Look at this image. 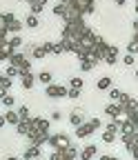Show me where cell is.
I'll return each mask as SVG.
<instances>
[{"label":"cell","instance_id":"cb8c5ba5","mask_svg":"<svg viewBox=\"0 0 138 160\" xmlns=\"http://www.w3.org/2000/svg\"><path fill=\"white\" fill-rule=\"evenodd\" d=\"M25 25H27L29 29H36L38 25H40V22H38V16H31V13H29V16L25 18Z\"/></svg>","mask_w":138,"mask_h":160},{"label":"cell","instance_id":"44dd1931","mask_svg":"<svg viewBox=\"0 0 138 160\" xmlns=\"http://www.w3.org/2000/svg\"><path fill=\"white\" fill-rule=\"evenodd\" d=\"M16 131L20 133V136H27V133H29V118H27V120H20V122L16 125Z\"/></svg>","mask_w":138,"mask_h":160},{"label":"cell","instance_id":"30bf717a","mask_svg":"<svg viewBox=\"0 0 138 160\" xmlns=\"http://www.w3.org/2000/svg\"><path fill=\"white\" fill-rule=\"evenodd\" d=\"M47 136H49V133H45V131H38L36 136H31V138H29V142H31V145H36V147H43V145L47 142Z\"/></svg>","mask_w":138,"mask_h":160},{"label":"cell","instance_id":"8992f818","mask_svg":"<svg viewBox=\"0 0 138 160\" xmlns=\"http://www.w3.org/2000/svg\"><path fill=\"white\" fill-rule=\"evenodd\" d=\"M103 62L109 65V67L118 62V47H116V45H107V53H105V58H103Z\"/></svg>","mask_w":138,"mask_h":160},{"label":"cell","instance_id":"f6af8a7d","mask_svg":"<svg viewBox=\"0 0 138 160\" xmlns=\"http://www.w3.org/2000/svg\"><path fill=\"white\" fill-rule=\"evenodd\" d=\"M0 127H5V116H0Z\"/></svg>","mask_w":138,"mask_h":160},{"label":"cell","instance_id":"5b68a950","mask_svg":"<svg viewBox=\"0 0 138 160\" xmlns=\"http://www.w3.org/2000/svg\"><path fill=\"white\" fill-rule=\"evenodd\" d=\"M67 89L69 87H65V85H47V89H45V93H47V98H67Z\"/></svg>","mask_w":138,"mask_h":160},{"label":"cell","instance_id":"ab89813d","mask_svg":"<svg viewBox=\"0 0 138 160\" xmlns=\"http://www.w3.org/2000/svg\"><path fill=\"white\" fill-rule=\"evenodd\" d=\"M60 118H63L60 111H54V113H51V120H54V122H60Z\"/></svg>","mask_w":138,"mask_h":160},{"label":"cell","instance_id":"4dcf8cb0","mask_svg":"<svg viewBox=\"0 0 138 160\" xmlns=\"http://www.w3.org/2000/svg\"><path fill=\"white\" fill-rule=\"evenodd\" d=\"M127 53H138V42H136V40H129V45H127Z\"/></svg>","mask_w":138,"mask_h":160},{"label":"cell","instance_id":"7dc6e473","mask_svg":"<svg viewBox=\"0 0 138 160\" xmlns=\"http://www.w3.org/2000/svg\"><path fill=\"white\" fill-rule=\"evenodd\" d=\"M71 2V0H60V5H69Z\"/></svg>","mask_w":138,"mask_h":160},{"label":"cell","instance_id":"7c38bea8","mask_svg":"<svg viewBox=\"0 0 138 160\" xmlns=\"http://www.w3.org/2000/svg\"><path fill=\"white\" fill-rule=\"evenodd\" d=\"M96 151H98V149H96V145H87V147H85L80 153H78V156H80V160H91V158L96 156Z\"/></svg>","mask_w":138,"mask_h":160},{"label":"cell","instance_id":"1f68e13d","mask_svg":"<svg viewBox=\"0 0 138 160\" xmlns=\"http://www.w3.org/2000/svg\"><path fill=\"white\" fill-rule=\"evenodd\" d=\"M5 76H7V78H16V76H20V73H18V69H16V67H11V65H9V67L5 69Z\"/></svg>","mask_w":138,"mask_h":160},{"label":"cell","instance_id":"8d00e7d4","mask_svg":"<svg viewBox=\"0 0 138 160\" xmlns=\"http://www.w3.org/2000/svg\"><path fill=\"white\" fill-rule=\"evenodd\" d=\"M67 98H80V89H67Z\"/></svg>","mask_w":138,"mask_h":160},{"label":"cell","instance_id":"9c48e42d","mask_svg":"<svg viewBox=\"0 0 138 160\" xmlns=\"http://www.w3.org/2000/svg\"><path fill=\"white\" fill-rule=\"evenodd\" d=\"M40 153H43V151H40V147L31 145V147L23 153V158H25V160H40Z\"/></svg>","mask_w":138,"mask_h":160},{"label":"cell","instance_id":"d6a6232c","mask_svg":"<svg viewBox=\"0 0 138 160\" xmlns=\"http://www.w3.org/2000/svg\"><path fill=\"white\" fill-rule=\"evenodd\" d=\"M51 11H54V16H58V18H60V16H63V11H65V5H60V2H56Z\"/></svg>","mask_w":138,"mask_h":160},{"label":"cell","instance_id":"3957f363","mask_svg":"<svg viewBox=\"0 0 138 160\" xmlns=\"http://www.w3.org/2000/svg\"><path fill=\"white\" fill-rule=\"evenodd\" d=\"M47 145L54 149H67L71 145V138L67 133H49L47 136Z\"/></svg>","mask_w":138,"mask_h":160},{"label":"cell","instance_id":"db71d44e","mask_svg":"<svg viewBox=\"0 0 138 160\" xmlns=\"http://www.w3.org/2000/svg\"><path fill=\"white\" fill-rule=\"evenodd\" d=\"M40 160H43V158H40Z\"/></svg>","mask_w":138,"mask_h":160},{"label":"cell","instance_id":"484cf974","mask_svg":"<svg viewBox=\"0 0 138 160\" xmlns=\"http://www.w3.org/2000/svg\"><path fill=\"white\" fill-rule=\"evenodd\" d=\"M49 127H51V122L47 118H40V122H38V131H45V133H49Z\"/></svg>","mask_w":138,"mask_h":160},{"label":"cell","instance_id":"d6986e66","mask_svg":"<svg viewBox=\"0 0 138 160\" xmlns=\"http://www.w3.org/2000/svg\"><path fill=\"white\" fill-rule=\"evenodd\" d=\"M7 47H11L13 51H18V49H20V47H23V38H20V36H18V33H16V36H13L11 40H7Z\"/></svg>","mask_w":138,"mask_h":160},{"label":"cell","instance_id":"11a10c76","mask_svg":"<svg viewBox=\"0 0 138 160\" xmlns=\"http://www.w3.org/2000/svg\"><path fill=\"white\" fill-rule=\"evenodd\" d=\"M136 109H138V107H136Z\"/></svg>","mask_w":138,"mask_h":160},{"label":"cell","instance_id":"2e32d148","mask_svg":"<svg viewBox=\"0 0 138 160\" xmlns=\"http://www.w3.org/2000/svg\"><path fill=\"white\" fill-rule=\"evenodd\" d=\"M120 138H123V142H125V147H127V149H129L131 145H136V142H138V136H136L134 131H131V133H120Z\"/></svg>","mask_w":138,"mask_h":160},{"label":"cell","instance_id":"60d3db41","mask_svg":"<svg viewBox=\"0 0 138 160\" xmlns=\"http://www.w3.org/2000/svg\"><path fill=\"white\" fill-rule=\"evenodd\" d=\"M43 47H45V49H47V53H51V51H54V42H45V45H43Z\"/></svg>","mask_w":138,"mask_h":160},{"label":"cell","instance_id":"681fc988","mask_svg":"<svg viewBox=\"0 0 138 160\" xmlns=\"http://www.w3.org/2000/svg\"><path fill=\"white\" fill-rule=\"evenodd\" d=\"M7 160H18V158H16V156H9V158H7Z\"/></svg>","mask_w":138,"mask_h":160},{"label":"cell","instance_id":"f1b7e54d","mask_svg":"<svg viewBox=\"0 0 138 160\" xmlns=\"http://www.w3.org/2000/svg\"><path fill=\"white\" fill-rule=\"evenodd\" d=\"M0 87L9 91V87H11V78H7L5 73H0Z\"/></svg>","mask_w":138,"mask_h":160},{"label":"cell","instance_id":"7402d4cb","mask_svg":"<svg viewBox=\"0 0 138 160\" xmlns=\"http://www.w3.org/2000/svg\"><path fill=\"white\" fill-rule=\"evenodd\" d=\"M83 82H85V80H83L80 76H74V78L69 80V89H83Z\"/></svg>","mask_w":138,"mask_h":160},{"label":"cell","instance_id":"816d5d0a","mask_svg":"<svg viewBox=\"0 0 138 160\" xmlns=\"http://www.w3.org/2000/svg\"><path fill=\"white\" fill-rule=\"evenodd\" d=\"M111 160H118V158H116V156H111Z\"/></svg>","mask_w":138,"mask_h":160},{"label":"cell","instance_id":"277c9868","mask_svg":"<svg viewBox=\"0 0 138 160\" xmlns=\"http://www.w3.org/2000/svg\"><path fill=\"white\" fill-rule=\"evenodd\" d=\"M65 22H74V20H80L83 18V13L78 11V7L74 5V2H69V5H65V11H63V16H60Z\"/></svg>","mask_w":138,"mask_h":160},{"label":"cell","instance_id":"6da1fadb","mask_svg":"<svg viewBox=\"0 0 138 160\" xmlns=\"http://www.w3.org/2000/svg\"><path fill=\"white\" fill-rule=\"evenodd\" d=\"M89 31V27L80 20H74V22H65V29H63V40H67V42H71L74 47H78V42L83 40V36Z\"/></svg>","mask_w":138,"mask_h":160},{"label":"cell","instance_id":"c3c4849f","mask_svg":"<svg viewBox=\"0 0 138 160\" xmlns=\"http://www.w3.org/2000/svg\"><path fill=\"white\" fill-rule=\"evenodd\" d=\"M134 31H138V20H136V22H134Z\"/></svg>","mask_w":138,"mask_h":160},{"label":"cell","instance_id":"b9f144b4","mask_svg":"<svg viewBox=\"0 0 138 160\" xmlns=\"http://www.w3.org/2000/svg\"><path fill=\"white\" fill-rule=\"evenodd\" d=\"M60 160H76V158H74V156H69V153H67V151H65V153H63V158H60Z\"/></svg>","mask_w":138,"mask_h":160},{"label":"cell","instance_id":"5bb4252c","mask_svg":"<svg viewBox=\"0 0 138 160\" xmlns=\"http://www.w3.org/2000/svg\"><path fill=\"white\" fill-rule=\"evenodd\" d=\"M96 65H98V62H96V60H94L91 56H87V58H80V69H83V71H91Z\"/></svg>","mask_w":138,"mask_h":160},{"label":"cell","instance_id":"8fae6325","mask_svg":"<svg viewBox=\"0 0 138 160\" xmlns=\"http://www.w3.org/2000/svg\"><path fill=\"white\" fill-rule=\"evenodd\" d=\"M18 78H20V82H23V87L25 89H31L33 85H36V76L29 71V73H23V76H18Z\"/></svg>","mask_w":138,"mask_h":160},{"label":"cell","instance_id":"74e56055","mask_svg":"<svg viewBox=\"0 0 138 160\" xmlns=\"http://www.w3.org/2000/svg\"><path fill=\"white\" fill-rule=\"evenodd\" d=\"M123 62H125V65H127V67H131V65H134V62H136V60H134V56H131V53H127V56H125V58H123Z\"/></svg>","mask_w":138,"mask_h":160},{"label":"cell","instance_id":"7a4b0ae2","mask_svg":"<svg viewBox=\"0 0 138 160\" xmlns=\"http://www.w3.org/2000/svg\"><path fill=\"white\" fill-rule=\"evenodd\" d=\"M7 62L11 65V67H16L18 69V73H29L31 71V62H29V60L25 58V53H20V51H16L13 56H9V60H7Z\"/></svg>","mask_w":138,"mask_h":160},{"label":"cell","instance_id":"ee69618b","mask_svg":"<svg viewBox=\"0 0 138 160\" xmlns=\"http://www.w3.org/2000/svg\"><path fill=\"white\" fill-rule=\"evenodd\" d=\"M5 93H9V91H7V89H3V87H0V98H3Z\"/></svg>","mask_w":138,"mask_h":160},{"label":"cell","instance_id":"83f0119b","mask_svg":"<svg viewBox=\"0 0 138 160\" xmlns=\"http://www.w3.org/2000/svg\"><path fill=\"white\" fill-rule=\"evenodd\" d=\"M31 53H33V58H45V56H47V49L40 45V47H33V51H31Z\"/></svg>","mask_w":138,"mask_h":160},{"label":"cell","instance_id":"f907efd6","mask_svg":"<svg viewBox=\"0 0 138 160\" xmlns=\"http://www.w3.org/2000/svg\"><path fill=\"white\" fill-rule=\"evenodd\" d=\"M136 11H138V0H136Z\"/></svg>","mask_w":138,"mask_h":160},{"label":"cell","instance_id":"f546056e","mask_svg":"<svg viewBox=\"0 0 138 160\" xmlns=\"http://www.w3.org/2000/svg\"><path fill=\"white\" fill-rule=\"evenodd\" d=\"M107 91H109V98H111V102H118V98H120V93H123L120 89H114V87H111V89H107Z\"/></svg>","mask_w":138,"mask_h":160},{"label":"cell","instance_id":"603a6c76","mask_svg":"<svg viewBox=\"0 0 138 160\" xmlns=\"http://www.w3.org/2000/svg\"><path fill=\"white\" fill-rule=\"evenodd\" d=\"M36 80H40V82H43V85H45V87H47V85H51V82H54V80H51V73H49V71H40V76H38V78H36Z\"/></svg>","mask_w":138,"mask_h":160},{"label":"cell","instance_id":"bcb514c9","mask_svg":"<svg viewBox=\"0 0 138 160\" xmlns=\"http://www.w3.org/2000/svg\"><path fill=\"white\" fill-rule=\"evenodd\" d=\"M100 160H111V156H100Z\"/></svg>","mask_w":138,"mask_h":160},{"label":"cell","instance_id":"d590c367","mask_svg":"<svg viewBox=\"0 0 138 160\" xmlns=\"http://www.w3.org/2000/svg\"><path fill=\"white\" fill-rule=\"evenodd\" d=\"M29 11H31V16H38V13H40V11H43V7H40V5H38V2H31V7H29Z\"/></svg>","mask_w":138,"mask_h":160},{"label":"cell","instance_id":"4316f807","mask_svg":"<svg viewBox=\"0 0 138 160\" xmlns=\"http://www.w3.org/2000/svg\"><path fill=\"white\" fill-rule=\"evenodd\" d=\"M0 100H3V105H5V107H9V109H11V107H13V102H16V98H13L11 93H5Z\"/></svg>","mask_w":138,"mask_h":160},{"label":"cell","instance_id":"d4e9b609","mask_svg":"<svg viewBox=\"0 0 138 160\" xmlns=\"http://www.w3.org/2000/svg\"><path fill=\"white\" fill-rule=\"evenodd\" d=\"M16 113H18V118H20V120H27V118H29V107L20 105V107L16 109Z\"/></svg>","mask_w":138,"mask_h":160},{"label":"cell","instance_id":"ba28073f","mask_svg":"<svg viewBox=\"0 0 138 160\" xmlns=\"http://www.w3.org/2000/svg\"><path fill=\"white\" fill-rule=\"evenodd\" d=\"M105 116L118 118V116H125V113H123V109H120V105H118V102H109V105L105 107Z\"/></svg>","mask_w":138,"mask_h":160},{"label":"cell","instance_id":"9a60e30c","mask_svg":"<svg viewBox=\"0 0 138 160\" xmlns=\"http://www.w3.org/2000/svg\"><path fill=\"white\" fill-rule=\"evenodd\" d=\"M20 29H23V22H20L18 18H13V20H9V22H7V33H18Z\"/></svg>","mask_w":138,"mask_h":160},{"label":"cell","instance_id":"f5cc1de1","mask_svg":"<svg viewBox=\"0 0 138 160\" xmlns=\"http://www.w3.org/2000/svg\"><path fill=\"white\" fill-rule=\"evenodd\" d=\"M136 80H138V69H136Z\"/></svg>","mask_w":138,"mask_h":160},{"label":"cell","instance_id":"f35d334b","mask_svg":"<svg viewBox=\"0 0 138 160\" xmlns=\"http://www.w3.org/2000/svg\"><path fill=\"white\" fill-rule=\"evenodd\" d=\"M129 151H131V158H134V160H138V142H136V145H131V147H129Z\"/></svg>","mask_w":138,"mask_h":160},{"label":"cell","instance_id":"e575fe53","mask_svg":"<svg viewBox=\"0 0 138 160\" xmlns=\"http://www.w3.org/2000/svg\"><path fill=\"white\" fill-rule=\"evenodd\" d=\"M89 127H91L94 131H96V129H100V127H103V122H100V118H91V120H89Z\"/></svg>","mask_w":138,"mask_h":160},{"label":"cell","instance_id":"7bdbcfd3","mask_svg":"<svg viewBox=\"0 0 138 160\" xmlns=\"http://www.w3.org/2000/svg\"><path fill=\"white\" fill-rule=\"evenodd\" d=\"M114 2H116V5H118V7H123V5H125V2H127V0H114Z\"/></svg>","mask_w":138,"mask_h":160},{"label":"cell","instance_id":"ac0fdd59","mask_svg":"<svg viewBox=\"0 0 138 160\" xmlns=\"http://www.w3.org/2000/svg\"><path fill=\"white\" fill-rule=\"evenodd\" d=\"M69 122L74 125V127H80L85 120H83V113L80 111H71V116H69Z\"/></svg>","mask_w":138,"mask_h":160},{"label":"cell","instance_id":"ffe728a7","mask_svg":"<svg viewBox=\"0 0 138 160\" xmlns=\"http://www.w3.org/2000/svg\"><path fill=\"white\" fill-rule=\"evenodd\" d=\"M5 122H9V125H18V122H20V118H18V113H16L13 109H9V111L5 113Z\"/></svg>","mask_w":138,"mask_h":160},{"label":"cell","instance_id":"4fadbf2b","mask_svg":"<svg viewBox=\"0 0 138 160\" xmlns=\"http://www.w3.org/2000/svg\"><path fill=\"white\" fill-rule=\"evenodd\" d=\"M94 133V129L89 127V122H83L80 127H76V136L78 138H87V136H91Z\"/></svg>","mask_w":138,"mask_h":160},{"label":"cell","instance_id":"52a82bcc","mask_svg":"<svg viewBox=\"0 0 138 160\" xmlns=\"http://www.w3.org/2000/svg\"><path fill=\"white\" fill-rule=\"evenodd\" d=\"M71 2L78 7V11H80L83 16L85 13H94V2L96 0H71Z\"/></svg>","mask_w":138,"mask_h":160},{"label":"cell","instance_id":"836d02e7","mask_svg":"<svg viewBox=\"0 0 138 160\" xmlns=\"http://www.w3.org/2000/svg\"><path fill=\"white\" fill-rule=\"evenodd\" d=\"M0 33L7 36V20H5V13H0Z\"/></svg>","mask_w":138,"mask_h":160},{"label":"cell","instance_id":"e0dca14e","mask_svg":"<svg viewBox=\"0 0 138 160\" xmlns=\"http://www.w3.org/2000/svg\"><path fill=\"white\" fill-rule=\"evenodd\" d=\"M111 85H114V80H111L109 76H103V78H98V89H100V91H107V89H111Z\"/></svg>","mask_w":138,"mask_h":160}]
</instances>
